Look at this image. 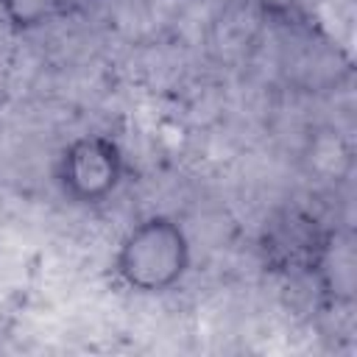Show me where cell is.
I'll use <instances>...</instances> for the list:
<instances>
[{
    "instance_id": "7a4b0ae2",
    "label": "cell",
    "mask_w": 357,
    "mask_h": 357,
    "mask_svg": "<svg viewBox=\"0 0 357 357\" xmlns=\"http://www.w3.org/2000/svg\"><path fill=\"white\" fill-rule=\"evenodd\" d=\"M126 178V156L117 139L106 134H81L70 139L56 159V184L70 204L98 206L109 201Z\"/></svg>"
},
{
    "instance_id": "6da1fadb",
    "label": "cell",
    "mask_w": 357,
    "mask_h": 357,
    "mask_svg": "<svg viewBox=\"0 0 357 357\" xmlns=\"http://www.w3.org/2000/svg\"><path fill=\"white\" fill-rule=\"evenodd\" d=\"M190 237L170 215H148L137 220L117 243L112 273L117 284L137 296L170 293L190 271Z\"/></svg>"
},
{
    "instance_id": "3957f363",
    "label": "cell",
    "mask_w": 357,
    "mask_h": 357,
    "mask_svg": "<svg viewBox=\"0 0 357 357\" xmlns=\"http://www.w3.org/2000/svg\"><path fill=\"white\" fill-rule=\"evenodd\" d=\"M335 231L315 215L287 206L265 220L259 234V254L271 273L282 276H321Z\"/></svg>"
},
{
    "instance_id": "277c9868",
    "label": "cell",
    "mask_w": 357,
    "mask_h": 357,
    "mask_svg": "<svg viewBox=\"0 0 357 357\" xmlns=\"http://www.w3.org/2000/svg\"><path fill=\"white\" fill-rule=\"evenodd\" d=\"M64 11V0H0V14L17 33H31L53 22Z\"/></svg>"
},
{
    "instance_id": "5b68a950",
    "label": "cell",
    "mask_w": 357,
    "mask_h": 357,
    "mask_svg": "<svg viewBox=\"0 0 357 357\" xmlns=\"http://www.w3.org/2000/svg\"><path fill=\"white\" fill-rule=\"evenodd\" d=\"M257 6V11L268 20H276V22H287V20H296L298 11H301V3L304 0H251Z\"/></svg>"
}]
</instances>
